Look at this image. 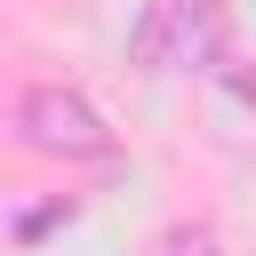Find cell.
Listing matches in <instances>:
<instances>
[{
  "label": "cell",
  "instance_id": "obj_4",
  "mask_svg": "<svg viewBox=\"0 0 256 256\" xmlns=\"http://www.w3.org/2000/svg\"><path fill=\"white\" fill-rule=\"evenodd\" d=\"M216 72H224V88H232L240 104H256V72H232V64H216Z\"/></svg>",
  "mask_w": 256,
  "mask_h": 256
},
{
  "label": "cell",
  "instance_id": "obj_2",
  "mask_svg": "<svg viewBox=\"0 0 256 256\" xmlns=\"http://www.w3.org/2000/svg\"><path fill=\"white\" fill-rule=\"evenodd\" d=\"M176 32H184V24H176V0L144 8V24L128 32V64H136V72H168V64H176Z\"/></svg>",
  "mask_w": 256,
  "mask_h": 256
},
{
  "label": "cell",
  "instance_id": "obj_1",
  "mask_svg": "<svg viewBox=\"0 0 256 256\" xmlns=\"http://www.w3.org/2000/svg\"><path fill=\"white\" fill-rule=\"evenodd\" d=\"M16 136L32 152H48V160H112V144H120L112 120L64 80H32L16 96Z\"/></svg>",
  "mask_w": 256,
  "mask_h": 256
},
{
  "label": "cell",
  "instance_id": "obj_3",
  "mask_svg": "<svg viewBox=\"0 0 256 256\" xmlns=\"http://www.w3.org/2000/svg\"><path fill=\"white\" fill-rule=\"evenodd\" d=\"M160 256H224V232H216L208 216H176V224L160 232Z\"/></svg>",
  "mask_w": 256,
  "mask_h": 256
}]
</instances>
